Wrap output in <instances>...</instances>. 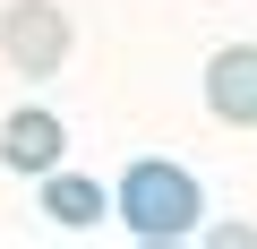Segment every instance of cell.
<instances>
[{
    "label": "cell",
    "instance_id": "277c9868",
    "mask_svg": "<svg viewBox=\"0 0 257 249\" xmlns=\"http://www.w3.org/2000/svg\"><path fill=\"white\" fill-rule=\"evenodd\" d=\"M60 155H69V129H60V112L26 103V112H9V120H0V163H9V172H52Z\"/></svg>",
    "mask_w": 257,
    "mask_h": 249
},
{
    "label": "cell",
    "instance_id": "6da1fadb",
    "mask_svg": "<svg viewBox=\"0 0 257 249\" xmlns=\"http://www.w3.org/2000/svg\"><path fill=\"white\" fill-rule=\"evenodd\" d=\"M111 215L138 232V240H189V232H197V215H206V198H197V172H180V163L146 155V163H128V172H120Z\"/></svg>",
    "mask_w": 257,
    "mask_h": 249
},
{
    "label": "cell",
    "instance_id": "7a4b0ae2",
    "mask_svg": "<svg viewBox=\"0 0 257 249\" xmlns=\"http://www.w3.org/2000/svg\"><path fill=\"white\" fill-rule=\"evenodd\" d=\"M0 60L18 77H60V60H69V9L60 0H9V9H0Z\"/></svg>",
    "mask_w": 257,
    "mask_h": 249
},
{
    "label": "cell",
    "instance_id": "3957f363",
    "mask_svg": "<svg viewBox=\"0 0 257 249\" xmlns=\"http://www.w3.org/2000/svg\"><path fill=\"white\" fill-rule=\"evenodd\" d=\"M206 112L223 129H257V43H223L206 60Z\"/></svg>",
    "mask_w": 257,
    "mask_h": 249
},
{
    "label": "cell",
    "instance_id": "5b68a950",
    "mask_svg": "<svg viewBox=\"0 0 257 249\" xmlns=\"http://www.w3.org/2000/svg\"><path fill=\"white\" fill-rule=\"evenodd\" d=\"M43 215L60 223V232H94L103 223V181H86V172H43Z\"/></svg>",
    "mask_w": 257,
    "mask_h": 249
}]
</instances>
